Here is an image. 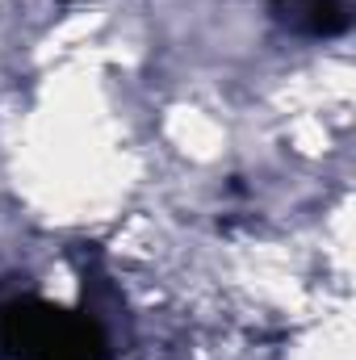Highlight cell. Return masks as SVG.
<instances>
[{
	"label": "cell",
	"mask_w": 356,
	"mask_h": 360,
	"mask_svg": "<svg viewBox=\"0 0 356 360\" xmlns=\"http://www.w3.org/2000/svg\"><path fill=\"white\" fill-rule=\"evenodd\" d=\"M0 360H113V340L96 310L13 293L0 302Z\"/></svg>",
	"instance_id": "obj_1"
},
{
	"label": "cell",
	"mask_w": 356,
	"mask_h": 360,
	"mask_svg": "<svg viewBox=\"0 0 356 360\" xmlns=\"http://www.w3.org/2000/svg\"><path fill=\"white\" fill-rule=\"evenodd\" d=\"M348 4L344 0H306L302 8V30L314 34V38H336L348 30Z\"/></svg>",
	"instance_id": "obj_2"
}]
</instances>
